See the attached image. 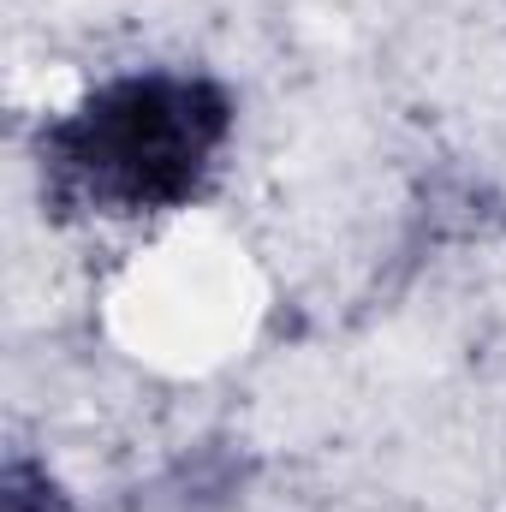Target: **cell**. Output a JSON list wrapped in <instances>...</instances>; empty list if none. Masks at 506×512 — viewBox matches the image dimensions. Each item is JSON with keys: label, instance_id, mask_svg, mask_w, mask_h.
I'll return each mask as SVG.
<instances>
[{"label": "cell", "instance_id": "6da1fadb", "mask_svg": "<svg viewBox=\"0 0 506 512\" xmlns=\"http://www.w3.org/2000/svg\"><path fill=\"white\" fill-rule=\"evenodd\" d=\"M239 90L191 60H131L30 126L42 215L84 233H149L203 209L239 149Z\"/></svg>", "mask_w": 506, "mask_h": 512}, {"label": "cell", "instance_id": "7a4b0ae2", "mask_svg": "<svg viewBox=\"0 0 506 512\" xmlns=\"http://www.w3.org/2000/svg\"><path fill=\"white\" fill-rule=\"evenodd\" d=\"M0 512H84L66 477L36 453H6L0 465Z\"/></svg>", "mask_w": 506, "mask_h": 512}]
</instances>
